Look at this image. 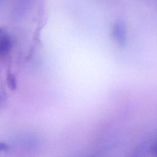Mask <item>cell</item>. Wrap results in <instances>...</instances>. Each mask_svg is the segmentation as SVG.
<instances>
[{
	"label": "cell",
	"mask_w": 157,
	"mask_h": 157,
	"mask_svg": "<svg viewBox=\"0 0 157 157\" xmlns=\"http://www.w3.org/2000/svg\"><path fill=\"white\" fill-rule=\"evenodd\" d=\"M113 33L114 36H116L117 39L119 41L123 42V40H124V29L121 23H118L115 25L113 28Z\"/></svg>",
	"instance_id": "obj_1"
},
{
	"label": "cell",
	"mask_w": 157,
	"mask_h": 157,
	"mask_svg": "<svg viewBox=\"0 0 157 157\" xmlns=\"http://www.w3.org/2000/svg\"><path fill=\"white\" fill-rule=\"evenodd\" d=\"M7 82L10 90H13L16 88V80L12 74H9L7 77Z\"/></svg>",
	"instance_id": "obj_2"
},
{
	"label": "cell",
	"mask_w": 157,
	"mask_h": 157,
	"mask_svg": "<svg viewBox=\"0 0 157 157\" xmlns=\"http://www.w3.org/2000/svg\"><path fill=\"white\" fill-rule=\"evenodd\" d=\"M6 145L3 143H0V151L4 150L5 148H6Z\"/></svg>",
	"instance_id": "obj_3"
}]
</instances>
